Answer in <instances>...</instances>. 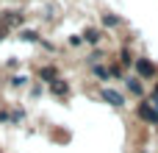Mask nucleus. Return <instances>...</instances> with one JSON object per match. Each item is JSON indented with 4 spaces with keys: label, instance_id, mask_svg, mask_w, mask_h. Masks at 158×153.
Returning a JSON list of instances; mask_svg holds the SVG:
<instances>
[{
    "label": "nucleus",
    "instance_id": "f257e3e1",
    "mask_svg": "<svg viewBox=\"0 0 158 153\" xmlns=\"http://www.w3.org/2000/svg\"><path fill=\"white\" fill-rule=\"evenodd\" d=\"M136 117H139L142 123H147V125H158V111L153 109L150 100H142V103L136 106Z\"/></svg>",
    "mask_w": 158,
    "mask_h": 153
},
{
    "label": "nucleus",
    "instance_id": "f03ea898",
    "mask_svg": "<svg viewBox=\"0 0 158 153\" xmlns=\"http://www.w3.org/2000/svg\"><path fill=\"white\" fill-rule=\"evenodd\" d=\"M133 67H136V75H139L142 81H153V78H156V72H158V67L150 61V59H136V61H133Z\"/></svg>",
    "mask_w": 158,
    "mask_h": 153
},
{
    "label": "nucleus",
    "instance_id": "7ed1b4c3",
    "mask_svg": "<svg viewBox=\"0 0 158 153\" xmlns=\"http://www.w3.org/2000/svg\"><path fill=\"white\" fill-rule=\"evenodd\" d=\"M100 100H106V103L114 106V109H122V106H125V95H122L119 89H111V86H103V89H100Z\"/></svg>",
    "mask_w": 158,
    "mask_h": 153
},
{
    "label": "nucleus",
    "instance_id": "20e7f679",
    "mask_svg": "<svg viewBox=\"0 0 158 153\" xmlns=\"http://www.w3.org/2000/svg\"><path fill=\"white\" fill-rule=\"evenodd\" d=\"M125 86H128V92L133 95V98H144V84H142V78H136V75H131V78H125Z\"/></svg>",
    "mask_w": 158,
    "mask_h": 153
},
{
    "label": "nucleus",
    "instance_id": "39448f33",
    "mask_svg": "<svg viewBox=\"0 0 158 153\" xmlns=\"http://www.w3.org/2000/svg\"><path fill=\"white\" fill-rule=\"evenodd\" d=\"M0 25H3V28L22 25V14H19V11H3V14H0Z\"/></svg>",
    "mask_w": 158,
    "mask_h": 153
},
{
    "label": "nucleus",
    "instance_id": "423d86ee",
    "mask_svg": "<svg viewBox=\"0 0 158 153\" xmlns=\"http://www.w3.org/2000/svg\"><path fill=\"white\" fill-rule=\"evenodd\" d=\"M39 78H42V81L50 86L53 81H58V70H56L53 64H47V67H39Z\"/></svg>",
    "mask_w": 158,
    "mask_h": 153
},
{
    "label": "nucleus",
    "instance_id": "0eeeda50",
    "mask_svg": "<svg viewBox=\"0 0 158 153\" xmlns=\"http://www.w3.org/2000/svg\"><path fill=\"white\" fill-rule=\"evenodd\" d=\"M50 92H53L56 98H67V95H69V84H67L64 78H58V81L50 84Z\"/></svg>",
    "mask_w": 158,
    "mask_h": 153
},
{
    "label": "nucleus",
    "instance_id": "6e6552de",
    "mask_svg": "<svg viewBox=\"0 0 158 153\" xmlns=\"http://www.w3.org/2000/svg\"><path fill=\"white\" fill-rule=\"evenodd\" d=\"M103 39V33L97 31V28H86V33H83V42H89V45H97Z\"/></svg>",
    "mask_w": 158,
    "mask_h": 153
},
{
    "label": "nucleus",
    "instance_id": "1a4fd4ad",
    "mask_svg": "<svg viewBox=\"0 0 158 153\" xmlns=\"http://www.w3.org/2000/svg\"><path fill=\"white\" fill-rule=\"evenodd\" d=\"M92 75H94V78H100V81H108V78H111L108 67H103V64H92Z\"/></svg>",
    "mask_w": 158,
    "mask_h": 153
},
{
    "label": "nucleus",
    "instance_id": "9d476101",
    "mask_svg": "<svg viewBox=\"0 0 158 153\" xmlns=\"http://www.w3.org/2000/svg\"><path fill=\"white\" fill-rule=\"evenodd\" d=\"M8 86H11V89H22V86H28V75H11V78H8Z\"/></svg>",
    "mask_w": 158,
    "mask_h": 153
},
{
    "label": "nucleus",
    "instance_id": "9b49d317",
    "mask_svg": "<svg viewBox=\"0 0 158 153\" xmlns=\"http://www.w3.org/2000/svg\"><path fill=\"white\" fill-rule=\"evenodd\" d=\"M119 22H122V20H119L117 14H103V25H106V28H117Z\"/></svg>",
    "mask_w": 158,
    "mask_h": 153
},
{
    "label": "nucleus",
    "instance_id": "f8f14e48",
    "mask_svg": "<svg viewBox=\"0 0 158 153\" xmlns=\"http://www.w3.org/2000/svg\"><path fill=\"white\" fill-rule=\"evenodd\" d=\"M19 39L22 42H39V33L36 31H19Z\"/></svg>",
    "mask_w": 158,
    "mask_h": 153
},
{
    "label": "nucleus",
    "instance_id": "ddd939ff",
    "mask_svg": "<svg viewBox=\"0 0 158 153\" xmlns=\"http://www.w3.org/2000/svg\"><path fill=\"white\" fill-rule=\"evenodd\" d=\"M119 61H122V67H131V64H133V59H131V53H128V50H122V53H119Z\"/></svg>",
    "mask_w": 158,
    "mask_h": 153
},
{
    "label": "nucleus",
    "instance_id": "4468645a",
    "mask_svg": "<svg viewBox=\"0 0 158 153\" xmlns=\"http://www.w3.org/2000/svg\"><path fill=\"white\" fill-rule=\"evenodd\" d=\"M81 42H83V36H69V45H72V47H78Z\"/></svg>",
    "mask_w": 158,
    "mask_h": 153
},
{
    "label": "nucleus",
    "instance_id": "2eb2a0df",
    "mask_svg": "<svg viewBox=\"0 0 158 153\" xmlns=\"http://www.w3.org/2000/svg\"><path fill=\"white\" fill-rule=\"evenodd\" d=\"M3 39H6V28L0 25V42H3Z\"/></svg>",
    "mask_w": 158,
    "mask_h": 153
}]
</instances>
